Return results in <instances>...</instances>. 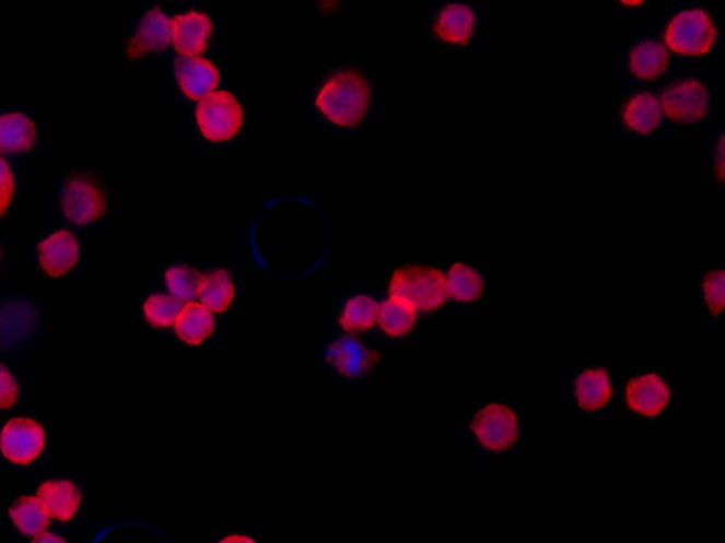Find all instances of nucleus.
Here are the masks:
<instances>
[{
  "label": "nucleus",
  "mask_w": 725,
  "mask_h": 543,
  "mask_svg": "<svg viewBox=\"0 0 725 543\" xmlns=\"http://www.w3.org/2000/svg\"><path fill=\"white\" fill-rule=\"evenodd\" d=\"M623 119L627 127L636 133L647 134L660 123V105L653 95L642 93L629 101Z\"/></svg>",
  "instance_id": "obj_21"
},
{
  "label": "nucleus",
  "mask_w": 725,
  "mask_h": 543,
  "mask_svg": "<svg viewBox=\"0 0 725 543\" xmlns=\"http://www.w3.org/2000/svg\"><path fill=\"white\" fill-rule=\"evenodd\" d=\"M62 211L74 224H90L104 214L105 200L97 185L84 179L67 182L61 193Z\"/></svg>",
  "instance_id": "obj_7"
},
{
  "label": "nucleus",
  "mask_w": 725,
  "mask_h": 543,
  "mask_svg": "<svg viewBox=\"0 0 725 543\" xmlns=\"http://www.w3.org/2000/svg\"><path fill=\"white\" fill-rule=\"evenodd\" d=\"M724 282L725 275L723 269L710 272L704 279L705 302L714 317H718L724 307Z\"/></svg>",
  "instance_id": "obj_29"
},
{
  "label": "nucleus",
  "mask_w": 725,
  "mask_h": 543,
  "mask_svg": "<svg viewBox=\"0 0 725 543\" xmlns=\"http://www.w3.org/2000/svg\"><path fill=\"white\" fill-rule=\"evenodd\" d=\"M32 543H67L62 538L52 535V533H42L35 538Z\"/></svg>",
  "instance_id": "obj_32"
},
{
  "label": "nucleus",
  "mask_w": 725,
  "mask_h": 543,
  "mask_svg": "<svg viewBox=\"0 0 725 543\" xmlns=\"http://www.w3.org/2000/svg\"><path fill=\"white\" fill-rule=\"evenodd\" d=\"M214 317L199 303H186L184 311L176 321V333L186 344H200L214 330Z\"/></svg>",
  "instance_id": "obj_17"
},
{
  "label": "nucleus",
  "mask_w": 725,
  "mask_h": 543,
  "mask_svg": "<svg viewBox=\"0 0 725 543\" xmlns=\"http://www.w3.org/2000/svg\"><path fill=\"white\" fill-rule=\"evenodd\" d=\"M47 516L67 522L75 516L81 504V493L74 483L67 480H50L42 484L37 494Z\"/></svg>",
  "instance_id": "obj_14"
},
{
  "label": "nucleus",
  "mask_w": 725,
  "mask_h": 543,
  "mask_svg": "<svg viewBox=\"0 0 725 543\" xmlns=\"http://www.w3.org/2000/svg\"><path fill=\"white\" fill-rule=\"evenodd\" d=\"M14 191V179L8 163L0 157V217L9 209Z\"/></svg>",
  "instance_id": "obj_31"
},
{
  "label": "nucleus",
  "mask_w": 725,
  "mask_h": 543,
  "mask_svg": "<svg viewBox=\"0 0 725 543\" xmlns=\"http://www.w3.org/2000/svg\"><path fill=\"white\" fill-rule=\"evenodd\" d=\"M372 99L367 80L358 73L330 76L316 95V107L340 127H354L362 121Z\"/></svg>",
  "instance_id": "obj_1"
},
{
  "label": "nucleus",
  "mask_w": 725,
  "mask_h": 543,
  "mask_svg": "<svg viewBox=\"0 0 725 543\" xmlns=\"http://www.w3.org/2000/svg\"><path fill=\"white\" fill-rule=\"evenodd\" d=\"M177 79L187 97L201 101L213 93L220 74L213 62L203 57H182L177 62Z\"/></svg>",
  "instance_id": "obj_12"
},
{
  "label": "nucleus",
  "mask_w": 725,
  "mask_h": 543,
  "mask_svg": "<svg viewBox=\"0 0 725 543\" xmlns=\"http://www.w3.org/2000/svg\"><path fill=\"white\" fill-rule=\"evenodd\" d=\"M472 429L478 440L491 450H503L515 444L516 416L507 406L491 403L475 416Z\"/></svg>",
  "instance_id": "obj_6"
},
{
  "label": "nucleus",
  "mask_w": 725,
  "mask_h": 543,
  "mask_svg": "<svg viewBox=\"0 0 725 543\" xmlns=\"http://www.w3.org/2000/svg\"><path fill=\"white\" fill-rule=\"evenodd\" d=\"M446 293L459 302H473L482 295V279L472 268L456 263L445 276Z\"/></svg>",
  "instance_id": "obj_24"
},
{
  "label": "nucleus",
  "mask_w": 725,
  "mask_h": 543,
  "mask_svg": "<svg viewBox=\"0 0 725 543\" xmlns=\"http://www.w3.org/2000/svg\"><path fill=\"white\" fill-rule=\"evenodd\" d=\"M446 296L445 275L438 269L408 267L393 275L390 299L405 303L416 314L443 306Z\"/></svg>",
  "instance_id": "obj_2"
},
{
  "label": "nucleus",
  "mask_w": 725,
  "mask_h": 543,
  "mask_svg": "<svg viewBox=\"0 0 725 543\" xmlns=\"http://www.w3.org/2000/svg\"><path fill=\"white\" fill-rule=\"evenodd\" d=\"M206 276L195 269L180 267L166 272L165 282L167 291L173 297L182 302H191L200 296Z\"/></svg>",
  "instance_id": "obj_26"
},
{
  "label": "nucleus",
  "mask_w": 725,
  "mask_h": 543,
  "mask_svg": "<svg viewBox=\"0 0 725 543\" xmlns=\"http://www.w3.org/2000/svg\"><path fill=\"white\" fill-rule=\"evenodd\" d=\"M19 396L16 379L7 367L0 365V411L9 410L14 405Z\"/></svg>",
  "instance_id": "obj_30"
},
{
  "label": "nucleus",
  "mask_w": 725,
  "mask_h": 543,
  "mask_svg": "<svg viewBox=\"0 0 725 543\" xmlns=\"http://www.w3.org/2000/svg\"><path fill=\"white\" fill-rule=\"evenodd\" d=\"M184 309V302L166 295H153L149 297L145 306H143L148 323L155 327L176 324Z\"/></svg>",
  "instance_id": "obj_28"
},
{
  "label": "nucleus",
  "mask_w": 725,
  "mask_h": 543,
  "mask_svg": "<svg viewBox=\"0 0 725 543\" xmlns=\"http://www.w3.org/2000/svg\"><path fill=\"white\" fill-rule=\"evenodd\" d=\"M575 397L580 406L587 411H597L607 405L611 397L608 374L603 369H589L581 374L575 381Z\"/></svg>",
  "instance_id": "obj_20"
},
{
  "label": "nucleus",
  "mask_w": 725,
  "mask_h": 543,
  "mask_svg": "<svg viewBox=\"0 0 725 543\" xmlns=\"http://www.w3.org/2000/svg\"><path fill=\"white\" fill-rule=\"evenodd\" d=\"M662 108L677 122H695L708 114L709 94L695 80L676 84L662 95Z\"/></svg>",
  "instance_id": "obj_8"
},
{
  "label": "nucleus",
  "mask_w": 725,
  "mask_h": 543,
  "mask_svg": "<svg viewBox=\"0 0 725 543\" xmlns=\"http://www.w3.org/2000/svg\"><path fill=\"white\" fill-rule=\"evenodd\" d=\"M328 359L336 371L346 377H358L367 373L377 363L378 355L376 351L364 347L356 340L342 339L329 349Z\"/></svg>",
  "instance_id": "obj_15"
},
{
  "label": "nucleus",
  "mask_w": 725,
  "mask_h": 543,
  "mask_svg": "<svg viewBox=\"0 0 725 543\" xmlns=\"http://www.w3.org/2000/svg\"><path fill=\"white\" fill-rule=\"evenodd\" d=\"M172 38V19L160 9H153L142 19L137 35L129 42L127 55L129 59H139L147 52L166 49L171 45Z\"/></svg>",
  "instance_id": "obj_9"
},
{
  "label": "nucleus",
  "mask_w": 725,
  "mask_h": 543,
  "mask_svg": "<svg viewBox=\"0 0 725 543\" xmlns=\"http://www.w3.org/2000/svg\"><path fill=\"white\" fill-rule=\"evenodd\" d=\"M35 125L26 115L14 113L0 117V149L2 151H28L35 143Z\"/></svg>",
  "instance_id": "obj_18"
},
{
  "label": "nucleus",
  "mask_w": 725,
  "mask_h": 543,
  "mask_svg": "<svg viewBox=\"0 0 725 543\" xmlns=\"http://www.w3.org/2000/svg\"><path fill=\"white\" fill-rule=\"evenodd\" d=\"M220 543H256V542H254L252 538L248 536L233 535L225 538V540H223Z\"/></svg>",
  "instance_id": "obj_33"
},
{
  "label": "nucleus",
  "mask_w": 725,
  "mask_h": 543,
  "mask_svg": "<svg viewBox=\"0 0 725 543\" xmlns=\"http://www.w3.org/2000/svg\"><path fill=\"white\" fill-rule=\"evenodd\" d=\"M669 55L665 46L657 42H642L633 47L629 56V69L643 80H653L664 73Z\"/></svg>",
  "instance_id": "obj_19"
},
{
  "label": "nucleus",
  "mask_w": 725,
  "mask_h": 543,
  "mask_svg": "<svg viewBox=\"0 0 725 543\" xmlns=\"http://www.w3.org/2000/svg\"><path fill=\"white\" fill-rule=\"evenodd\" d=\"M475 13L464 4H449L440 12L435 21V32L440 38L454 45H464L472 36Z\"/></svg>",
  "instance_id": "obj_16"
},
{
  "label": "nucleus",
  "mask_w": 725,
  "mask_h": 543,
  "mask_svg": "<svg viewBox=\"0 0 725 543\" xmlns=\"http://www.w3.org/2000/svg\"><path fill=\"white\" fill-rule=\"evenodd\" d=\"M377 315L378 303L373 297L358 296L350 299L346 305L340 323L348 331L367 330L376 324Z\"/></svg>",
  "instance_id": "obj_27"
},
{
  "label": "nucleus",
  "mask_w": 725,
  "mask_h": 543,
  "mask_svg": "<svg viewBox=\"0 0 725 543\" xmlns=\"http://www.w3.org/2000/svg\"><path fill=\"white\" fill-rule=\"evenodd\" d=\"M416 316V311L405 303L388 299L378 306L377 321L387 334L398 338L411 330Z\"/></svg>",
  "instance_id": "obj_25"
},
{
  "label": "nucleus",
  "mask_w": 725,
  "mask_h": 543,
  "mask_svg": "<svg viewBox=\"0 0 725 543\" xmlns=\"http://www.w3.org/2000/svg\"><path fill=\"white\" fill-rule=\"evenodd\" d=\"M46 435L40 423L27 417H14L0 434V450L4 459L26 465L35 461L45 449Z\"/></svg>",
  "instance_id": "obj_5"
},
{
  "label": "nucleus",
  "mask_w": 725,
  "mask_h": 543,
  "mask_svg": "<svg viewBox=\"0 0 725 543\" xmlns=\"http://www.w3.org/2000/svg\"><path fill=\"white\" fill-rule=\"evenodd\" d=\"M627 401L629 408L640 415L656 416L669 402V389L657 375H642L628 383Z\"/></svg>",
  "instance_id": "obj_13"
},
{
  "label": "nucleus",
  "mask_w": 725,
  "mask_h": 543,
  "mask_svg": "<svg viewBox=\"0 0 725 543\" xmlns=\"http://www.w3.org/2000/svg\"><path fill=\"white\" fill-rule=\"evenodd\" d=\"M243 107L227 91H215L200 101L196 110L201 133L211 142H224L239 131Z\"/></svg>",
  "instance_id": "obj_4"
},
{
  "label": "nucleus",
  "mask_w": 725,
  "mask_h": 543,
  "mask_svg": "<svg viewBox=\"0 0 725 543\" xmlns=\"http://www.w3.org/2000/svg\"><path fill=\"white\" fill-rule=\"evenodd\" d=\"M38 261L47 275L60 278L79 261V244L73 234L60 231L50 235L38 247Z\"/></svg>",
  "instance_id": "obj_11"
},
{
  "label": "nucleus",
  "mask_w": 725,
  "mask_h": 543,
  "mask_svg": "<svg viewBox=\"0 0 725 543\" xmlns=\"http://www.w3.org/2000/svg\"><path fill=\"white\" fill-rule=\"evenodd\" d=\"M718 176L720 180H723V139H720L718 146Z\"/></svg>",
  "instance_id": "obj_34"
},
{
  "label": "nucleus",
  "mask_w": 725,
  "mask_h": 543,
  "mask_svg": "<svg viewBox=\"0 0 725 543\" xmlns=\"http://www.w3.org/2000/svg\"><path fill=\"white\" fill-rule=\"evenodd\" d=\"M234 285L227 271H215L204 279L203 290L200 292L201 305L215 314H223L234 299Z\"/></svg>",
  "instance_id": "obj_23"
},
{
  "label": "nucleus",
  "mask_w": 725,
  "mask_h": 543,
  "mask_svg": "<svg viewBox=\"0 0 725 543\" xmlns=\"http://www.w3.org/2000/svg\"><path fill=\"white\" fill-rule=\"evenodd\" d=\"M666 43L677 55L698 57L713 50L717 31L703 9L683 11L671 19L666 28Z\"/></svg>",
  "instance_id": "obj_3"
},
{
  "label": "nucleus",
  "mask_w": 725,
  "mask_h": 543,
  "mask_svg": "<svg viewBox=\"0 0 725 543\" xmlns=\"http://www.w3.org/2000/svg\"><path fill=\"white\" fill-rule=\"evenodd\" d=\"M14 526L25 535L38 536L49 527L50 517L47 516L45 507L35 497L17 498L9 509Z\"/></svg>",
  "instance_id": "obj_22"
},
{
  "label": "nucleus",
  "mask_w": 725,
  "mask_h": 543,
  "mask_svg": "<svg viewBox=\"0 0 725 543\" xmlns=\"http://www.w3.org/2000/svg\"><path fill=\"white\" fill-rule=\"evenodd\" d=\"M173 46L179 55L199 57L204 51L211 33V21L208 14L189 12L172 19Z\"/></svg>",
  "instance_id": "obj_10"
}]
</instances>
